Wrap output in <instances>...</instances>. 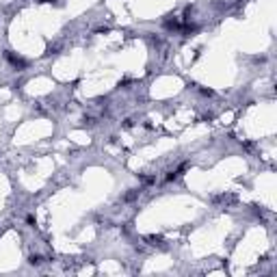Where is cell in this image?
<instances>
[{
	"instance_id": "2",
	"label": "cell",
	"mask_w": 277,
	"mask_h": 277,
	"mask_svg": "<svg viewBox=\"0 0 277 277\" xmlns=\"http://www.w3.org/2000/svg\"><path fill=\"white\" fill-rule=\"evenodd\" d=\"M138 195H141V190H138V188H132L130 193H126V195H124V201H134Z\"/></svg>"
},
{
	"instance_id": "3",
	"label": "cell",
	"mask_w": 277,
	"mask_h": 277,
	"mask_svg": "<svg viewBox=\"0 0 277 277\" xmlns=\"http://www.w3.org/2000/svg\"><path fill=\"white\" fill-rule=\"evenodd\" d=\"M28 262H31L33 266H39V264L44 262V258H41V256H31V258H28Z\"/></svg>"
},
{
	"instance_id": "1",
	"label": "cell",
	"mask_w": 277,
	"mask_h": 277,
	"mask_svg": "<svg viewBox=\"0 0 277 277\" xmlns=\"http://www.w3.org/2000/svg\"><path fill=\"white\" fill-rule=\"evenodd\" d=\"M4 56H7V61H9V63H11L13 67H20V69H26V61H24V59H20V56H15V54H13V52H9V50L4 52Z\"/></svg>"
},
{
	"instance_id": "5",
	"label": "cell",
	"mask_w": 277,
	"mask_h": 277,
	"mask_svg": "<svg viewBox=\"0 0 277 277\" xmlns=\"http://www.w3.org/2000/svg\"><path fill=\"white\" fill-rule=\"evenodd\" d=\"M39 2H56V0H39Z\"/></svg>"
},
{
	"instance_id": "4",
	"label": "cell",
	"mask_w": 277,
	"mask_h": 277,
	"mask_svg": "<svg viewBox=\"0 0 277 277\" xmlns=\"http://www.w3.org/2000/svg\"><path fill=\"white\" fill-rule=\"evenodd\" d=\"M26 221H28L31 225H35V217H33V214H28V217H26Z\"/></svg>"
}]
</instances>
